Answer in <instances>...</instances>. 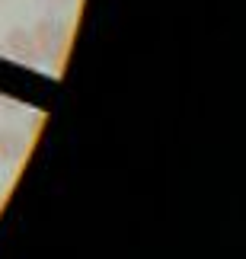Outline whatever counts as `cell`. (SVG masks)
I'll return each mask as SVG.
<instances>
[{
	"label": "cell",
	"instance_id": "6da1fadb",
	"mask_svg": "<svg viewBox=\"0 0 246 259\" xmlns=\"http://www.w3.org/2000/svg\"><path fill=\"white\" fill-rule=\"evenodd\" d=\"M32 38H35V48H38V55H48V58H55L58 52L64 48L67 42V29L61 19H38L35 29H32Z\"/></svg>",
	"mask_w": 246,
	"mask_h": 259
},
{
	"label": "cell",
	"instance_id": "7a4b0ae2",
	"mask_svg": "<svg viewBox=\"0 0 246 259\" xmlns=\"http://www.w3.org/2000/svg\"><path fill=\"white\" fill-rule=\"evenodd\" d=\"M4 45H7V52L10 55H16L19 61H38V48H35V38L29 29L23 26H13L10 32L4 35Z\"/></svg>",
	"mask_w": 246,
	"mask_h": 259
},
{
	"label": "cell",
	"instance_id": "3957f363",
	"mask_svg": "<svg viewBox=\"0 0 246 259\" xmlns=\"http://www.w3.org/2000/svg\"><path fill=\"white\" fill-rule=\"evenodd\" d=\"M26 138L19 135V132H0V160L4 163H16V160H23V154H26Z\"/></svg>",
	"mask_w": 246,
	"mask_h": 259
},
{
	"label": "cell",
	"instance_id": "277c9868",
	"mask_svg": "<svg viewBox=\"0 0 246 259\" xmlns=\"http://www.w3.org/2000/svg\"><path fill=\"white\" fill-rule=\"evenodd\" d=\"M55 4H67V0H55Z\"/></svg>",
	"mask_w": 246,
	"mask_h": 259
},
{
	"label": "cell",
	"instance_id": "5b68a950",
	"mask_svg": "<svg viewBox=\"0 0 246 259\" xmlns=\"http://www.w3.org/2000/svg\"><path fill=\"white\" fill-rule=\"evenodd\" d=\"M0 4H4V0H0Z\"/></svg>",
	"mask_w": 246,
	"mask_h": 259
}]
</instances>
